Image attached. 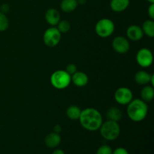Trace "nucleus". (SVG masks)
<instances>
[{"instance_id": "4be33fe9", "label": "nucleus", "mask_w": 154, "mask_h": 154, "mask_svg": "<svg viewBox=\"0 0 154 154\" xmlns=\"http://www.w3.org/2000/svg\"><path fill=\"white\" fill-rule=\"evenodd\" d=\"M9 20L5 14L0 11V32H5L8 29Z\"/></svg>"}, {"instance_id": "dca6fc26", "label": "nucleus", "mask_w": 154, "mask_h": 154, "mask_svg": "<svg viewBox=\"0 0 154 154\" xmlns=\"http://www.w3.org/2000/svg\"><path fill=\"white\" fill-rule=\"evenodd\" d=\"M105 115H106L107 120L115 122L120 121L123 117L122 111L117 107H111L108 108Z\"/></svg>"}, {"instance_id": "6e6552de", "label": "nucleus", "mask_w": 154, "mask_h": 154, "mask_svg": "<svg viewBox=\"0 0 154 154\" xmlns=\"http://www.w3.org/2000/svg\"><path fill=\"white\" fill-rule=\"evenodd\" d=\"M114 99L119 105H126L133 99V93L128 87H120L114 93Z\"/></svg>"}, {"instance_id": "7c9ffc66", "label": "nucleus", "mask_w": 154, "mask_h": 154, "mask_svg": "<svg viewBox=\"0 0 154 154\" xmlns=\"http://www.w3.org/2000/svg\"><path fill=\"white\" fill-rule=\"evenodd\" d=\"M150 84H151L152 87H154V75H152L151 78H150Z\"/></svg>"}, {"instance_id": "20e7f679", "label": "nucleus", "mask_w": 154, "mask_h": 154, "mask_svg": "<svg viewBox=\"0 0 154 154\" xmlns=\"http://www.w3.org/2000/svg\"><path fill=\"white\" fill-rule=\"evenodd\" d=\"M51 84L57 90L67 88L71 82V75L66 70L55 71L51 76Z\"/></svg>"}, {"instance_id": "f03ea898", "label": "nucleus", "mask_w": 154, "mask_h": 154, "mask_svg": "<svg viewBox=\"0 0 154 154\" xmlns=\"http://www.w3.org/2000/svg\"><path fill=\"white\" fill-rule=\"evenodd\" d=\"M126 113L131 120L134 122H141L146 118L148 114V107L147 102L142 99H132L127 105Z\"/></svg>"}, {"instance_id": "6ab92c4d", "label": "nucleus", "mask_w": 154, "mask_h": 154, "mask_svg": "<svg viewBox=\"0 0 154 154\" xmlns=\"http://www.w3.org/2000/svg\"><path fill=\"white\" fill-rule=\"evenodd\" d=\"M144 35L150 38L154 37V21L153 20H147L144 21L141 26Z\"/></svg>"}, {"instance_id": "423d86ee", "label": "nucleus", "mask_w": 154, "mask_h": 154, "mask_svg": "<svg viewBox=\"0 0 154 154\" xmlns=\"http://www.w3.org/2000/svg\"><path fill=\"white\" fill-rule=\"evenodd\" d=\"M62 33L56 26L47 29L43 35V42L48 48H54L60 42Z\"/></svg>"}, {"instance_id": "ddd939ff", "label": "nucleus", "mask_w": 154, "mask_h": 154, "mask_svg": "<svg viewBox=\"0 0 154 154\" xmlns=\"http://www.w3.org/2000/svg\"><path fill=\"white\" fill-rule=\"evenodd\" d=\"M61 141L62 138L60 134L51 132L47 135L45 138V144L48 148L54 149L60 145Z\"/></svg>"}, {"instance_id": "1a4fd4ad", "label": "nucleus", "mask_w": 154, "mask_h": 154, "mask_svg": "<svg viewBox=\"0 0 154 154\" xmlns=\"http://www.w3.org/2000/svg\"><path fill=\"white\" fill-rule=\"evenodd\" d=\"M112 48L116 53L119 54H125L130 49L129 40L124 36H116L112 41Z\"/></svg>"}, {"instance_id": "412c9836", "label": "nucleus", "mask_w": 154, "mask_h": 154, "mask_svg": "<svg viewBox=\"0 0 154 154\" xmlns=\"http://www.w3.org/2000/svg\"><path fill=\"white\" fill-rule=\"evenodd\" d=\"M57 26V28L61 33H67L71 29L70 22L69 20H60Z\"/></svg>"}, {"instance_id": "aec40b11", "label": "nucleus", "mask_w": 154, "mask_h": 154, "mask_svg": "<svg viewBox=\"0 0 154 154\" xmlns=\"http://www.w3.org/2000/svg\"><path fill=\"white\" fill-rule=\"evenodd\" d=\"M81 109L77 105H71L66 110V116L72 120H77L81 115Z\"/></svg>"}, {"instance_id": "c85d7f7f", "label": "nucleus", "mask_w": 154, "mask_h": 154, "mask_svg": "<svg viewBox=\"0 0 154 154\" xmlns=\"http://www.w3.org/2000/svg\"><path fill=\"white\" fill-rule=\"evenodd\" d=\"M52 154H65V152L61 149H56L55 150H54Z\"/></svg>"}, {"instance_id": "39448f33", "label": "nucleus", "mask_w": 154, "mask_h": 154, "mask_svg": "<svg viewBox=\"0 0 154 154\" xmlns=\"http://www.w3.org/2000/svg\"><path fill=\"white\" fill-rule=\"evenodd\" d=\"M115 25L113 20L108 18L100 19L95 26V31L98 36L101 38H108L114 33Z\"/></svg>"}, {"instance_id": "9d476101", "label": "nucleus", "mask_w": 154, "mask_h": 154, "mask_svg": "<svg viewBox=\"0 0 154 154\" xmlns=\"http://www.w3.org/2000/svg\"><path fill=\"white\" fill-rule=\"evenodd\" d=\"M126 36L130 41L138 42L144 37V33L141 26L138 25H131L126 29Z\"/></svg>"}, {"instance_id": "f3484780", "label": "nucleus", "mask_w": 154, "mask_h": 154, "mask_svg": "<svg viewBox=\"0 0 154 154\" xmlns=\"http://www.w3.org/2000/svg\"><path fill=\"white\" fill-rule=\"evenodd\" d=\"M77 0H62L60 2V8L66 13L73 12L78 8Z\"/></svg>"}, {"instance_id": "9b49d317", "label": "nucleus", "mask_w": 154, "mask_h": 154, "mask_svg": "<svg viewBox=\"0 0 154 154\" xmlns=\"http://www.w3.org/2000/svg\"><path fill=\"white\" fill-rule=\"evenodd\" d=\"M71 82L78 87H84L89 82L88 75L83 72L77 71L75 73L71 75Z\"/></svg>"}, {"instance_id": "a211bd4d", "label": "nucleus", "mask_w": 154, "mask_h": 154, "mask_svg": "<svg viewBox=\"0 0 154 154\" xmlns=\"http://www.w3.org/2000/svg\"><path fill=\"white\" fill-rule=\"evenodd\" d=\"M141 97L144 102H150L154 97V89L151 85H145L141 91Z\"/></svg>"}, {"instance_id": "bb28decb", "label": "nucleus", "mask_w": 154, "mask_h": 154, "mask_svg": "<svg viewBox=\"0 0 154 154\" xmlns=\"http://www.w3.org/2000/svg\"><path fill=\"white\" fill-rule=\"evenodd\" d=\"M10 10V6L8 5V4H2L0 6V11L2 12V13L6 14Z\"/></svg>"}, {"instance_id": "7ed1b4c3", "label": "nucleus", "mask_w": 154, "mask_h": 154, "mask_svg": "<svg viewBox=\"0 0 154 154\" xmlns=\"http://www.w3.org/2000/svg\"><path fill=\"white\" fill-rule=\"evenodd\" d=\"M99 130H100L102 138L107 141H114L120 134V127L118 122L112 120H107L105 122H102Z\"/></svg>"}, {"instance_id": "f257e3e1", "label": "nucleus", "mask_w": 154, "mask_h": 154, "mask_svg": "<svg viewBox=\"0 0 154 154\" xmlns=\"http://www.w3.org/2000/svg\"><path fill=\"white\" fill-rule=\"evenodd\" d=\"M78 120L81 126L90 132L99 130L103 122L101 113L97 109L93 108H88L81 110V115Z\"/></svg>"}, {"instance_id": "5701e85b", "label": "nucleus", "mask_w": 154, "mask_h": 154, "mask_svg": "<svg viewBox=\"0 0 154 154\" xmlns=\"http://www.w3.org/2000/svg\"><path fill=\"white\" fill-rule=\"evenodd\" d=\"M113 150L109 145L103 144L98 148L96 154H112Z\"/></svg>"}, {"instance_id": "b1692460", "label": "nucleus", "mask_w": 154, "mask_h": 154, "mask_svg": "<svg viewBox=\"0 0 154 154\" xmlns=\"http://www.w3.org/2000/svg\"><path fill=\"white\" fill-rule=\"evenodd\" d=\"M66 71L69 74V75H72L74 73H75V72H77L76 65L74 64V63H70V64H69L66 66Z\"/></svg>"}, {"instance_id": "4468645a", "label": "nucleus", "mask_w": 154, "mask_h": 154, "mask_svg": "<svg viewBox=\"0 0 154 154\" xmlns=\"http://www.w3.org/2000/svg\"><path fill=\"white\" fill-rule=\"evenodd\" d=\"M130 5V0H111L110 8L116 13H120L128 8Z\"/></svg>"}, {"instance_id": "2eb2a0df", "label": "nucleus", "mask_w": 154, "mask_h": 154, "mask_svg": "<svg viewBox=\"0 0 154 154\" xmlns=\"http://www.w3.org/2000/svg\"><path fill=\"white\" fill-rule=\"evenodd\" d=\"M152 75L145 71H138L135 75V81L139 85L145 86L150 83Z\"/></svg>"}, {"instance_id": "a878e982", "label": "nucleus", "mask_w": 154, "mask_h": 154, "mask_svg": "<svg viewBox=\"0 0 154 154\" xmlns=\"http://www.w3.org/2000/svg\"><path fill=\"white\" fill-rule=\"evenodd\" d=\"M148 13L149 17L151 20H154V3H150V6L148 7Z\"/></svg>"}, {"instance_id": "cd10ccee", "label": "nucleus", "mask_w": 154, "mask_h": 154, "mask_svg": "<svg viewBox=\"0 0 154 154\" xmlns=\"http://www.w3.org/2000/svg\"><path fill=\"white\" fill-rule=\"evenodd\" d=\"M62 131V126L60 124H57L54 126V132L60 134Z\"/></svg>"}, {"instance_id": "393cba45", "label": "nucleus", "mask_w": 154, "mask_h": 154, "mask_svg": "<svg viewBox=\"0 0 154 154\" xmlns=\"http://www.w3.org/2000/svg\"><path fill=\"white\" fill-rule=\"evenodd\" d=\"M112 154H129L128 150L124 147H117L113 150Z\"/></svg>"}, {"instance_id": "0eeeda50", "label": "nucleus", "mask_w": 154, "mask_h": 154, "mask_svg": "<svg viewBox=\"0 0 154 154\" xmlns=\"http://www.w3.org/2000/svg\"><path fill=\"white\" fill-rule=\"evenodd\" d=\"M136 62L141 67L144 69L150 67L153 62V53L148 48H141L136 54Z\"/></svg>"}, {"instance_id": "c756f323", "label": "nucleus", "mask_w": 154, "mask_h": 154, "mask_svg": "<svg viewBox=\"0 0 154 154\" xmlns=\"http://www.w3.org/2000/svg\"><path fill=\"white\" fill-rule=\"evenodd\" d=\"M78 5H84L87 2V0H77Z\"/></svg>"}, {"instance_id": "f8f14e48", "label": "nucleus", "mask_w": 154, "mask_h": 154, "mask_svg": "<svg viewBox=\"0 0 154 154\" xmlns=\"http://www.w3.org/2000/svg\"><path fill=\"white\" fill-rule=\"evenodd\" d=\"M45 20L51 26H56L60 21V14L56 8H51L45 12Z\"/></svg>"}, {"instance_id": "2f4dec72", "label": "nucleus", "mask_w": 154, "mask_h": 154, "mask_svg": "<svg viewBox=\"0 0 154 154\" xmlns=\"http://www.w3.org/2000/svg\"><path fill=\"white\" fill-rule=\"evenodd\" d=\"M146 1L148 2L150 4V3H154V0H146Z\"/></svg>"}]
</instances>
